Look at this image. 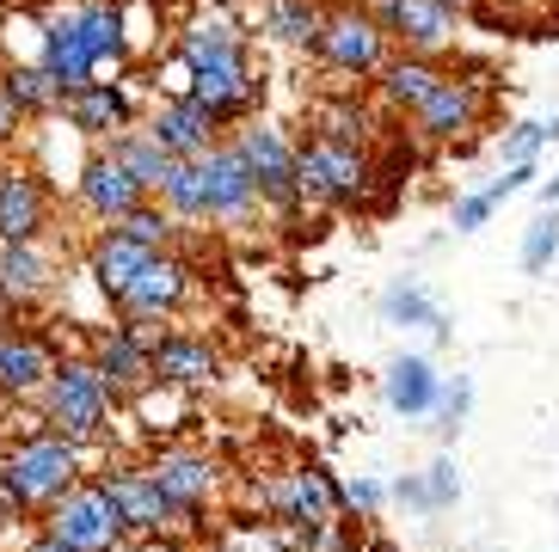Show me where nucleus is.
I'll return each mask as SVG.
<instances>
[{"instance_id": "nucleus-1", "label": "nucleus", "mask_w": 559, "mask_h": 552, "mask_svg": "<svg viewBox=\"0 0 559 552\" xmlns=\"http://www.w3.org/2000/svg\"><path fill=\"white\" fill-rule=\"evenodd\" d=\"M185 62H191V98H198L210 117H228L252 98V81H247V62H240V44H234L228 25H198L185 37Z\"/></svg>"}, {"instance_id": "nucleus-2", "label": "nucleus", "mask_w": 559, "mask_h": 552, "mask_svg": "<svg viewBox=\"0 0 559 552\" xmlns=\"http://www.w3.org/2000/svg\"><path fill=\"white\" fill-rule=\"evenodd\" d=\"M0 479L19 491V504H44V497H62L74 485V448L62 436H37L25 448H13V460L0 467Z\"/></svg>"}, {"instance_id": "nucleus-3", "label": "nucleus", "mask_w": 559, "mask_h": 552, "mask_svg": "<svg viewBox=\"0 0 559 552\" xmlns=\"http://www.w3.org/2000/svg\"><path fill=\"white\" fill-rule=\"evenodd\" d=\"M105 406H111V387H105L99 369L68 362V369L56 374V387H50V423L62 430V436H99Z\"/></svg>"}, {"instance_id": "nucleus-4", "label": "nucleus", "mask_w": 559, "mask_h": 552, "mask_svg": "<svg viewBox=\"0 0 559 552\" xmlns=\"http://www.w3.org/2000/svg\"><path fill=\"white\" fill-rule=\"evenodd\" d=\"M362 179H369V166L345 142H313L308 154H296V191H308L313 203H345L362 191Z\"/></svg>"}, {"instance_id": "nucleus-5", "label": "nucleus", "mask_w": 559, "mask_h": 552, "mask_svg": "<svg viewBox=\"0 0 559 552\" xmlns=\"http://www.w3.org/2000/svg\"><path fill=\"white\" fill-rule=\"evenodd\" d=\"M117 528H123V521H117V509L105 504V491L93 485V491H74V497L56 509V528H50V535L62 540L68 552H105V547L117 540Z\"/></svg>"}, {"instance_id": "nucleus-6", "label": "nucleus", "mask_w": 559, "mask_h": 552, "mask_svg": "<svg viewBox=\"0 0 559 552\" xmlns=\"http://www.w3.org/2000/svg\"><path fill=\"white\" fill-rule=\"evenodd\" d=\"M234 154H240V166H247L252 191L277 196V203H289V196H296V154L283 147L277 130H247Z\"/></svg>"}, {"instance_id": "nucleus-7", "label": "nucleus", "mask_w": 559, "mask_h": 552, "mask_svg": "<svg viewBox=\"0 0 559 552\" xmlns=\"http://www.w3.org/2000/svg\"><path fill=\"white\" fill-rule=\"evenodd\" d=\"M313 44H320V56L332 68H376L381 62V32L362 13H338L332 25H320Z\"/></svg>"}, {"instance_id": "nucleus-8", "label": "nucleus", "mask_w": 559, "mask_h": 552, "mask_svg": "<svg viewBox=\"0 0 559 552\" xmlns=\"http://www.w3.org/2000/svg\"><path fill=\"white\" fill-rule=\"evenodd\" d=\"M198 184H203V215H234L252 203V179L240 154H198Z\"/></svg>"}, {"instance_id": "nucleus-9", "label": "nucleus", "mask_w": 559, "mask_h": 552, "mask_svg": "<svg viewBox=\"0 0 559 552\" xmlns=\"http://www.w3.org/2000/svg\"><path fill=\"white\" fill-rule=\"evenodd\" d=\"M210 130H215V117L203 111L198 98H179V105H166V111L154 117L148 135L173 154V160H179V154H185V160H198L203 147H210Z\"/></svg>"}, {"instance_id": "nucleus-10", "label": "nucleus", "mask_w": 559, "mask_h": 552, "mask_svg": "<svg viewBox=\"0 0 559 552\" xmlns=\"http://www.w3.org/2000/svg\"><path fill=\"white\" fill-rule=\"evenodd\" d=\"M105 504L117 509V521L123 528H154V521L173 516V504H166L160 491H154V479H142V472H117V479H105Z\"/></svg>"}, {"instance_id": "nucleus-11", "label": "nucleus", "mask_w": 559, "mask_h": 552, "mask_svg": "<svg viewBox=\"0 0 559 552\" xmlns=\"http://www.w3.org/2000/svg\"><path fill=\"white\" fill-rule=\"evenodd\" d=\"M37 228H44V191L19 172H0V240L32 245Z\"/></svg>"}, {"instance_id": "nucleus-12", "label": "nucleus", "mask_w": 559, "mask_h": 552, "mask_svg": "<svg viewBox=\"0 0 559 552\" xmlns=\"http://www.w3.org/2000/svg\"><path fill=\"white\" fill-rule=\"evenodd\" d=\"M148 479L173 509H198L203 497H210V485H215L210 460H198V455H160V467H154Z\"/></svg>"}, {"instance_id": "nucleus-13", "label": "nucleus", "mask_w": 559, "mask_h": 552, "mask_svg": "<svg viewBox=\"0 0 559 552\" xmlns=\"http://www.w3.org/2000/svg\"><path fill=\"white\" fill-rule=\"evenodd\" d=\"M81 191H86V203H93L99 215H130V209H142V184H135L117 160H93V166H86Z\"/></svg>"}, {"instance_id": "nucleus-14", "label": "nucleus", "mask_w": 559, "mask_h": 552, "mask_svg": "<svg viewBox=\"0 0 559 552\" xmlns=\"http://www.w3.org/2000/svg\"><path fill=\"white\" fill-rule=\"evenodd\" d=\"M179 295H185V271H179V264H173V259H148L117 301H130L135 313H166Z\"/></svg>"}, {"instance_id": "nucleus-15", "label": "nucleus", "mask_w": 559, "mask_h": 552, "mask_svg": "<svg viewBox=\"0 0 559 552\" xmlns=\"http://www.w3.org/2000/svg\"><path fill=\"white\" fill-rule=\"evenodd\" d=\"M148 374L179 381V387L210 381V374H215V350H210V344H198V338H166L160 350H148Z\"/></svg>"}, {"instance_id": "nucleus-16", "label": "nucleus", "mask_w": 559, "mask_h": 552, "mask_svg": "<svg viewBox=\"0 0 559 552\" xmlns=\"http://www.w3.org/2000/svg\"><path fill=\"white\" fill-rule=\"evenodd\" d=\"M123 93H111V86H99V81H86V86H68V123L74 130H86V135H105V130H117L123 123Z\"/></svg>"}, {"instance_id": "nucleus-17", "label": "nucleus", "mask_w": 559, "mask_h": 552, "mask_svg": "<svg viewBox=\"0 0 559 552\" xmlns=\"http://www.w3.org/2000/svg\"><path fill=\"white\" fill-rule=\"evenodd\" d=\"M474 105H479V93L467 81H443L425 105H418V123H425L430 135H455V130L474 123Z\"/></svg>"}, {"instance_id": "nucleus-18", "label": "nucleus", "mask_w": 559, "mask_h": 552, "mask_svg": "<svg viewBox=\"0 0 559 552\" xmlns=\"http://www.w3.org/2000/svg\"><path fill=\"white\" fill-rule=\"evenodd\" d=\"M388 25H394L406 44H443L449 37V7L443 0H388Z\"/></svg>"}, {"instance_id": "nucleus-19", "label": "nucleus", "mask_w": 559, "mask_h": 552, "mask_svg": "<svg viewBox=\"0 0 559 552\" xmlns=\"http://www.w3.org/2000/svg\"><path fill=\"white\" fill-rule=\"evenodd\" d=\"M148 259H154L148 245H135V240H123V233H111V240L99 245V259H93V276H99L105 295H123V289L135 283V271H142Z\"/></svg>"}, {"instance_id": "nucleus-20", "label": "nucleus", "mask_w": 559, "mask_h": 552, "mask_svg": "<svg viewBox=\"0 0 559 552\" xmlns=\"http://www.w3.org/2000/svg\"><path fill=\"white\" fill-rule=\"evenodd\" d=\"M44 374H50V350H44V344H32V338H0V387L25 393V387H37Z\"/></svg>"}, {"instance_id": "nucleus-21", "label": "nucleus", "mask_w": 559, "mask_h": 552, "mask_svg": "<svg viewBox=\"0 0 559 552\" xmlns=\"http://www.w3.org/2000/svg\"><path fill=\"white\" fill-rule=\"evenodd\" d=\"M430 399H437V374H430V362L406 357L388 369V406L394 411H430Z\"/></svg>"}, {"instance_id": "nucleus-22", "label": "nucleus", "mask_w": 559, "mask_h": 552, "mask_svg": "<svg viewBox=\"0 0 559 552\" xmlns=\"http://www.w3.org/2000/svg\"><path fill=\"white\" fill-rule=\"evenodd\" d=\"M111 160L123 166V172H130V179L142 184V191H148V184H160V179H166L173 154H166V147L154 142V135H123V142L111 147Z\"/></svg>"}, {"instance_id": "nucleus-23", "label": "nucleus", "mask_w": 559, "mask_h": 552, "mask_svg": "<svg viewBox=\"0 0 559 552\" xmlns=\"http://www.w3.org/2000/svg\"><path fill=\"white\" fill-rule=\"evenodd\" d=\"M99 374H111L117 387H142L148 381V350L130 338V332H111L99 350Z\"/></svg>"}, {"instance_id": "nucleus-24", "label": "nucleus", "mask_w": 559, "mask_h": 552, "mask_svg": "<svg viewBox=\"0 0 559 552\" xmlns=\"http://www.w3.org/2000/svg\"><path fill=\"white\" fill-rule=\"evenodd\" d=\"M283 516L289 521H326V504H332V485H326V472H296L289 485H283Z\"/></svg>"}, {"instance_id": "nucleus-25", "label": "nucleus", "mask_w": 559, "mask_h": 552, "mask_svg": "<svg viewBox=\"0 0 559 552\" xmlns=\"http://www.w3.org/2000/svg\"><path fill=\"white\" fill-rule=\"evenodd\" d=\"M437 86H443V74H437L430 62H400V68H388V98H394V105H412V111H418V105H425Z\"/></svg>"}, {"instance_id": "nucleus-26", "label": "nucleus", "mask_w": 559, "mask_h": 552, "mask_svg": "<svg viewBox=\"0 0 559 552\" xmlns=\"http://www.w3.org/2000/svg\"><path fill=\"white\" fill-rule=\"evenodd\" d=\"M37 283H44V259H37L32 245H7V252H0V289L32 295Z\"/></svg>"}, {"instance_id": "nucleus-27", "label": "nucleus", "mask_w": 559, "mask_h": 552, "mask_svg": "<svg viewBox=\"0 0 559 552\" xmlns=\"http://www.w3.org/2000/svg\"><path fill=\"white\" fill-rule=\"evenodd\" d=\"M166 203L185 215H203V184H198V160H173L166 166V179H160Z\"/></svg>"}, {"instance_id": "nucleus-28", "label": "nucleus", "mask_w": 559, "mask_h": 552, "mask_svg": "<svg viewBox=\"0 0 559 552\" xmlns=\"http://www.w3.org/2000/svg\"><path fill=\"white\" fill-rule=\"evenodd\" d=\"M7 93H13L19 111H44V105H56V98H62V86H56L44 68H25V74H13V81H7Z\"/></svg>"}, {"instance_id": "nucleus-29", "label": "nucleus", "mask_w": 559, "mask_h": 552, "mask_svg": "<svg viewBox=\"0 0 559 552\" xmlns=\"http://www.w3.org/2000/svg\"><path fill=\"white\" fill-rule=\"evenodd\" d=\"M271 25H277V32L289 37V44H313V37H320V13H313L308 0H283Z\"/></svg>"}, {"instance_id": "nucleus-30", "label": "nucleus", "mask_w": 559, "mask_h": 552, "mask_svg": "<svg viewBox=\"0 0 559 552\" xmlns=\"http://www.w3.org/2000/svg\"><path fill=\"white\" fill-rule=\"evenodd\" d=\"M388 320H400V325H437V332H443L437 308H430L418 289H394V295H388Z\"/></svg>"}, {"instance_id": "nucleus-31", "label": "nucleus", "mask_w": 559, "mask_h": 552, "mask_svg": "<svg viewBox=\"0 0 559 552\" xmlns=\"http://www.w3.org/2000/svg\"><path fill=\"white\" fill-rule=\"evenodd\" d=\"M554 252H559V215H542V221L528 228V240H523V264L528 271H542Z\"/></svg>"}, {"instance_id": "nucleus-32", "label": "nucleus", "mask_w": 559, "mask_h": 552, "mask_svg": "<svg viewBox=\"0 0 559 552\" xmlns=\"http://www.w3.org/2000/svg\"><path fill=\"white\" fill-rule=\"evenodd\" d=\"M117 221H123V228H117V233H123V240L148 245V252H154V245L166 240V221H160V215H154V209H130V215H117Z\"/></svg>"}, {"instance_id": "nucleus-33", "label": "nucleus", "mask_w": 559, "mask_h": 552, "mask_svg": "<svg viewBox=\"0 0 559 552\" xmlns=\"http://www.w3.org/2000/svg\"><path fill=\"white\" fill-rule=\"evenodd\" d=\"M320 123H326V135H320V142H345V147H357V142H362V111H345V105H332V111H320Z\"/></svg>"}, {"instance_id": "nucleus-34", "label": "nucleus", "mask_w": 559, "mask_h": 552, "mask_svg": "<svg viewBox=\"0 0 559 552\" xmlns=\"http://www.w3.org/2000/svg\"><path fill=\"white\" fill-rule=\"evenodd\" d=\"M406 497H418V504H455V467H430V485H400Z\"/></svg>"}, {"instance_id": "nucleus-35", "label": "nucleus", "mask_w": 559, "mask_h": 552, "mask_svg": "<svg viewBox=\"0 0 559 552\" xmlns=\"http://www.w3.org/2000/svg\"><path fill=\"white\" fill-rule=\"evenodd\" d=\"M492 209H498V203H492L486 191H479V196H467V203H455V228H461V233H474V228H479V221H486Z\"/></svg>"}, {"instance_id": "nucleus-36", "label": "nucleus", "mask_w": 559, "mask_h": 552, "mask_svg": "<svg viewBox=\"0 0 559 552\" xmlns=\"http://www.w3.org/2000/svg\"><path fill=\"white\" fill-rule=\"evenodd\" d=\"M542 142H547V123H523V130L510 135V154H516V160H528Z\"/></svg>"}, {"instance_id": "nucleus-37", "label": "nucleus", "mask_w": 559, "mask_h": 552, "mask_svg": "<svg viewBox=\"0 0 559 552\" xmlns=\"http://www.w3.org/2000/svg\"><path fill=\"white\" fill-rule=\"evenodd\" d=\"M13 130H19V105H13V93L0 86V142H7Z\"/></svg>"}, {"instance_id": "nucleus-38", "label": "nucleus", "mask_w": 559, "mask_h": 552, "mask_svg": "<svg viewBox=\"0 0 559 552\" xmlns=\"http://www.w3.org/2000/svg\"><path fill=\"white\" fill-rule=\"evenodd\" d=\"M376 497H381L376 485H357V491H350V504H357V509H376Z\"/></svg>"}, {"instance_id": "nucleus-39", "label": "nucleus", "mask_w": 559, "mask_h": 552, "mask_svg": "<svg viewBox=\"0 0 559 552\" xmlns=\"http://www.w3.org/2000/svg\"><path fill=\"white\" fill-rule=\"evenodd\" d=\"M32 552H68V547H62V540H56V535H50V540H37V547H32Z\"/></svg>"}, {"instance_id": "nucleus-40", "label": "nucleus", "mask_w": 559, "mask_h": 552, "mask_svg": "<svg viewBox=\"0 0 559 552\" xmlns=\"http://www.w3.org/2000/svg\"><path fill=\"white\" fill-rule=\"evenodd\" d=\"M547 203H559V179H547Z\"/></svg>"}, {"instance_id": "nucleus-41", "label": "nucleus", "mask_w": 559, "mask_h": 552, "mask_svg": "<svg viewBox=\"0 0 559 552\" xmlns=\"http://www.w3.org/2000/svg\"><path fill=\"white\" fill-rule=\"evenodd\" d=\"M142 552H173V547H166V540H148V547H142Z\"/></svg>"}, {"instance_id": "nucleus-42", "label": "nucleus", "mask_w": 559, "mask_h": 552, "mask_svg": "<svg viewBox=\"0 0 559 552\" xmlns=\"http://www.w3.org/2000/svg\"><path fill=\"white\" fill-rule=\"evenodd\" d=\"M443 7H474V0H443Z\"/></svg>"}]
</instances>
